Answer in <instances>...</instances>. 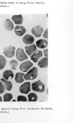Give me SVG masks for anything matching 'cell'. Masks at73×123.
<instances>
[{
	"instance_id": "4fadbf2b",
	"label": "cell",
	"mask_w": 73,
	"mask_h": 123,
	"mask_svg": "<svg viewBox=\"0 0 73 123\" xmlns=\"http://www.w3.org/2000/svg\"><path fill=\"white\" fill-rule=\"evenodd\" d=\"M36 43V46L38 48L43 49L46 48L48 44V41L45 39H41L37 41Z\"/></svg>"
},
{
	"instance_id": "83f0119b",
	"label": "cell",
	"mask_w": 73,
	"mask_h": 123,
	"mask_svg": "<svg viewBox=\"0 0 73 123\" xmlns=\"http://www.w3.org/2000/svg\"><path fill=\"white\" fill-rule=\"evenodd\" d=\"M16 101V100L15 99H13L12 101V102H15Z\"/></svg>"
},
{
	"instance_id": "5b68a950",
	"label": "cell",
	"mask_w": 73,
	"mask_h": 123,
	"mask_svg": "<svg viewBox=\"0 0 73 123\" xmlns=\"http://www.w3.org/2000/svg\"><path fill=\"white\" fill-rule=\"evenodd\" d=\"M30 85L29 82L24 83L20 86L19 92L22 93L27 94L31 91Z\"/></svg>"
},
{
	"instance_id": "ac0fdd59",
	"label": "cell",
	"mask_w": 73,
	"mask_h": 123,
	"mask_svg": "<svg viewBox=\"0 0 73 123\" xmlns=\"http://www.w3.org/2000/svg\"><path fill=\"white\" fill-rule=\"evenodd\" d=\"M0 80L5 83L6 87V90L10 91L12 89V82L10 81H8L2 78Z\"/></svg>"
},
{
	"instance_id": "30bf717a",
	"label": "cell",
	"mask_w": 73,
	"mask_h": 123,
	"mask_svg": "<svg viewBox=\"0 0 73 123\" xmlns=\"http://www.w3.org/2000/svg\"><path fill=\"white\" fill-rule=\"evenodd\" d=\"M43 53L40 50L35 52L31 56V59L34 62H37L40 58L43 55Z\"/></svg>"
},
{
	"instance_id": "8992f818",
	"label": "cell",
	"mask_w": 73,
	"mask_h": 123,
	"mask_svg": "<svg viewBox=\"0 0 73 123\" xmlns=\"http://www.w3.org/2000/svg\"><path fill=\"white\" fill-rule=\"evenodd\" d=\"M33 66V63L30 61H28L22 63L20 66L19 68L21 71L25 72L27 71Z\"/></svg>"
},
{
	"instance_id": "9c48e42d",
	"label": "cell",
	"mask_w": 73,
	"mask_h": 123,
	"mask_svg": "<svg viewBox=\"0 0 73 123\" xmlns=\"http://www.w3.org/2000/svg\"><path fill=\"white\" fill-rule=\"evenodd\" d=\"M4 26L5 29L8 31L12 30L14 27L13 23L9 19H7L5 20Z\"/></svg>"
},
{
	"instance_id": "5bb4252c",
	"label": "cell",
	"mask_w": 73,
	"mask_h": 123,
	"mask_svg": "<svg viewBox=\"0 0 73 123\" xmlns=\"http://www.w3.org/2000/svg\"><path fill=\"white\" fill-rule=\"evenodd\" d=\"M3 78L6 80H8L9 78L12 79L14 76L13 72L11 70H6L4 71L3 74Z\"/></svg>"
},
{
	"instance_id": "484cf974",
	"label": "cell",
	"mask_w": 73,
	"mask_h": 123,
	"mask_svg": "<svg viewBox=\"0 0 73 123\" xmlns=\"http://www.w3.org/2000/svg\"><path fill=\"white\" fill-rule=\"evenodd\" d=\"M44 53V55L46 57H48V49H47L43 50Z\"/></svg>"
},
{
	"instance_id": "ba28073f",
	"label": "cell",
	"mask_w": 73,
	"mask_h": 123,
	"mask_svg": "<svg viewBox=\"0 0 73 123\" xmlns=\"http://www.w3.org/2000/svg\"><path fill=\"white\" fill-rule=\"evenodd\" d=\"M14 31L17 35L21 36L25 33L26 30L23 26L17 25L15 28Z\"/></svg>"
},
{
	"instance_id": "ffe728a7",
	"label": "cell",
	"mask_w": 73,
	"mask_h": 123,
	"mask_svg": "<svg viewBox=\"0 0 73 123\" xmlns=\"http://www.w3.org/2000/svg\"><path fill=\"white\" fill-rule=\"evenodd\" d=\"M6 63V59L3 56L0 55V70L3 69Z\"/></svg>"
},
{
	"instance_id": "2e32d148",
	"label": "cell",
	"mask_w": 73,
	"mask_h": 123,
	"mask_svg": "<svg viewBox=\"0 0 73 123\" xmlns=\"http://www.w3.org/2000/svg\"><path fill=\"white\" fill-rule=\"evenodd\" d=\"M48 58L45 57L41 59L38 62V65L41 68H46L48 66Z\"/></svg>"
},
{
	"instance_id": "44dd1931",
	"label": "cell",
	"mask_w": 73,
	"mask_h": 123,
	"mask_svg": "<svg viewBox=\"0 0 73 123\" xmlns=\"http://www.w3.org/2000/svg\"><path fill=\"white\" fill-rule=\"evenodd\" d=\"M3 101H10L13 98L12 95L10 93H6L3 96Z\"/></svg>"
},
{
	"instance_id": "e0dca14e",
	"label": "cell",
	"mask_w": 73,
	"mask_h": 123,
	"mask_svg": "<svg viewBox=\"0 0 73 123\" xmlns=\"http://www.w3.org/2000/svg\"><path fill=\"white\" fill-rule=\"evenodd\" d=\"M24 74L20 72L17 73L15 76V80L16 82L18 83H21L24 81L23 77Z\"/></svg>"
},
{
	"instance_id": "4316f807",
	"label": "cell",
	"mask_w": 73,
	"mask_h": 123,
	"mask_svg": "<svg viewBox=\"0 0 73 123\" xmlns=\"http://www.w3.org/2000/svg\"><path fill=\"white\" fill-rule=\"evenodd\" d=\"M2 98L1 96H0V102H2Z\"/></svg>"
},
{
	"instance_id": "d4e9b609",
	"label": "cell",
	"mask_w": 73,
	"mask_h": 123,
	"mask_svg": "<svg viewBox=\"0 0 73 123\" xmlns=\"http://www.w3.org/2000/svg\"><path fill=\"white\" fill-rule=\"evenodd\" d=\"M48 29H46L43 34V36L44 37L46 38H48Z\"/></svg>"
},
{
	"instance_id": "7a4b0ae2",
	"label": "cell",
	"mask_w": 73,
	"mask_h": 123,
	"mask_svg": "<svg viewBox=\"0 0 73 123\" xmlns=\"http://www.w3.org/2000/svg\"><path fill=\"white\" fill-rule=\"evenodd\" d=\"M38 70L36 68L34 67L24 76L25 80H33L36 79L37 75Z\"/></svg>"
},
{
	"instance_id": "cb8c5ba5",
	"label": "cell",
	"mask_w": 73,
	"mask_h": 123,
	"mask_svg": "<svg viewBox=\"0 0 73 123\" xmlns=\"http://www.w3.org/2000/svg\"><path fill=\"white\" fill-rule=\"evenodd\" d=\"M5 87L2 83L0 81V94H2L5 91Z\"/></svg>"
},
{
	"instance_id": "52a82bcc",
	"label": "cell",
	"mask_w": 73,
	"mask_h": 123,
	"mask_svg": "<svg viewBox=\"0 0 73 123\" xmlns=\"http://www.w3.org/2000/svg\"><path fill=\"white\" fill-rule=\"evenodd\" d=\"M43 31V30L42 27L39 25H37L32 28L31 32L35 37H39L41 36Z\"/></svg>"
},
{
	"instance_id": "9a60e30c",
	"label": "cell",
	"mask_w": 73,
	"mask_h": 123,
	"mask_svg": "<svg viewBox=\"0 0 73 123\" xmlns=\"http://www.w3.org/2000/svg\"><path fill=\"white\" fill-rule=\"evenodd\" d=\"M11 19L16 24L20 25L23 23V18L21 14L14 15Z\"/></svg>"
},
{
	"instance_id": "7c38bea8",
	"label": "cell",
	"mask_w": 73,
	"mask_h": 123,
	"mask_svg": "<svg viewBox=\"0 0 73 123\" xmlns=\"http://www.w3.org/2000/svg\"><path fill=\"white\" fill-rule=\"evenodd\" d=\"M26 52L29 56H30L37 50V48L35 44L25 47Z\"/></svg>"
},
{
	"instance_id": "6da1fadb",
	"label": "cell",
	"mask_w": 73,
	"mask_h": 123,
	"mask_svg": "<svg viewBox=\"0 0 73 123\" xmlns=\"http://www.w3.org/2000/svg\"><path fill=\"white\" fill-rule=\"evenodd\" d=\"M32 88L33 90L40 92H42L45 90L44 84L40 80L32 83Z\"/></svg>"
},
{
	"instance_id": "3957f363",
	"label": "cell",
	"mask_w": 73,
	"mask_h": 123,
	"mask_svg": "<svg viewBox=\"0 0 73 123\" xmlns=\"http://www.w3.org/2000/svg\"><path fill=\"white\" fill-rule=\"evenodd\" d=\"M15 49V47L11 45L6 47L3 50L4 54L7 57H12L14 55Z\"/></svg>"
},
{
	"instance_id": "d6986e66",
	"label": "cell",
	"mask_w": 73,
	"mask_h": 123,
	"mask_svg": "<svg viewBox=\"0 0 73 123\" xmlns=\"http://www.w3.org/2000/svg\"><path fill=\"white\" fill-rule=\"evenodd\" d=\"M29 101H36L37 99V95L34 93H30L28 95Z\"/></svg>"
},
{
	"instance_id": "7402d4cb",
	"label": "cell",
	"mask_w": 73,
	"mask_h": 123,
	"mask_svg": "<svg viewBox=\"0 0 73 123\" xmlns=\"http://www.w3.org/2000/svg\"><path fill=\"white\" fill-rule=\"evenodd\" d=\"M18 65V63L16 60H12L10 62L9 65L11 69L13 70L16 69V68Z\"/></svg>"
},
{
	"instance_id": "8fae6325",
	"label": "cell",
	"mask_w": 73,
	"mask_h": 123,
	"mask_svg": "<svg viewBox=\"0 0 73 123\" xmlns=\"http://www.w3.org/2000/svg\"><path fill=\"white\" fill-rule=\"evenodd\" d=\"M24 43L26 44H32L34 41V38L32 36L29 34L25 35L22 38Z\"/></svg>"
},
{
	"instance_id": "277c9868",
	"label": "cell",
	"mask_w": 73,
	"mask_h": 123,
	"mask_svg": "<svg viewBox=\"0 0 73 123\" xmlns=\"http://www.w3.org/2000/svg\"><path fill=\"white\" fill-rule=\"evenodd\" d=\"M16 57L20 61H22L27 59L28 57L25 53L23 49L21 48H18L17 50Z\"/></svg>"
},
{
	"instance_id": "603a6c76",
	"label": "cell",
	"mask_w": 73,
	"mask_h": 123,
	"mask_svg": "<svg viewBox=\"0 0 73 123\" xmlns=\"http://www.w3.org/2000/svg\"><path fill=\"white\" fill-rule=\"evenodd\" d=\"M17 101H22L24 102H26L27 101L26 97L24 96L19 95L18 96L17 98Z\"/></svg>"
}]
</instances>
